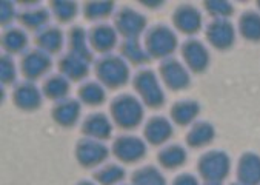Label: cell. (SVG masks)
Wrapping results in <instances>:
<instances>
[{"label":"cell","instance_id":"cell-1","mask_svg":"<svg viewBox=\"0 0 260 185\" xmlns=\"http://www.w3.org/2000/svg\"><path fill=\"white\" fill-rule=\"evenodd\" d=\"M202 174L210 179H220L226 176L228 171V159L225 155L211 153L202 159Z\"/></svg>","mask_w":260,"mask_h":185},{"label":"cell","instance_id":"cell-2","mask_svg":"<svg viewBox=\"0 0 260 185\" xmlns=\"http://www.w3.org/2000/svg\"><path fill=\"white\" fill-rule=\"evenodd\" d=\"M208 36H210V40H213L214 45L226 46L233 42V28L230 26V23L216 22L208 29Z\"/></svg>","mask_w":260,"mask_h":185},{"label":"cell","instance_id":"cell-3","mask_svg":"<svg viewBox=\"0 0 260 185\" xmlns=\"http://www.w3.org/2000/svg\"><path fill=\"white\" fill-rule=\"evenodd\" d=\"M240 177L248 183L260 180V159L255 156H245L240 164Z\"/></svg>","mask_w":260,"mask_h":185},{"label":"cell","instance_id":"cell-4","mask_svg":"<svg viewBox=\"0 0 260 185\" xmlns=\"http://www.w3.org/2000/svg\"><path fill=\"white\" fill-rule=\"evenodd\" d=\"M185 57L194 70H202L206 65V53L203 46L197 42H191L185 45Z\"/></svg>","mask_w":260,"mask_h":185},{"label":"cell","instance_id":"cell-5","mask_svg":"<svg viewBox=\"0 0 260 185\" xmlns=\"http://www.w3.org/2000/svg\"><path fill=\"white\" fill-rule=\"evenodd\" d=\"M179 26L185 31H196L200 26V16L192 8H185L180 11L179 17Z\"/></svg>","mask_w":260,"mask_h":185},{"label":"cell","instance_id":"cell-6","mask_svg":"<svg viewBox=\"0 0 260 185\" xmlns=\"http://www.w3.org/2000/svg\"><path fill=\"white\" fill-rule=\"evenodd\" d=\"M242 31L249 39H260V17L255 14H246L242 19Z\"/></svg>","mask_w":260,"mask_h":185},{"label":"cell","instance_id":"cell-7","mask_svg":"<svg viewBox=\"0 0 260 185\" xmlns=\"http://www.w3.org/2000/svg\"><path fill=\"white\" fill-rule=\"evenodd\" d=\"M213 137V130L208 127V125H199L194 128V131L189 136V142L194 145H200L208 142L210 139Z\"/></svg>","mask_w":260,"mask_h":185},{"label":"cell","instance_id":"cell-8","mask_svg":"<svg viewBox=\"0 0 260 185\" xmlns=\"http://www.w3.org/2000/svg\"><path fill=\"white\" fill-rule=\"evenodd\" d=\"M197 108L196 105L192 104H183V105H179L177 110H176V117L180 120V122H188L194 114H196Z\"/></svg>","mask_w":260,"mask_h":185},{"label":"cell","instance_id":"cell-9","mask_svg":"<svg viewBox=\"0 0 260 185\" xmlns=\"http://www.w3.org/2000/svg\"><path fill=\"white\" fill-rule=\"evenodd\" d=\"M210 10H214L216 14H230L231 13V7L226 4H210L208 5Z\"/></svg>","mask_w":260,"mask_h":185},{"label":"cell","instance_id":"cell-10","mask_svg":"<svg viewBox=\"0 0 260 185\" xmlns=\"http://www.w3.org/2000/svg\"><path fill=\"white\" fill-rule=\"evenodd\" d=\"M177 185H197V183H196V180H194L192 177L185 176V177H180V179L177 180Z\"/></svg>","mask_w":260,"mask_h":185},{"label":"cell","instance_id":"cell-11","mask_svg":"<svg viewBox=\"0 0 260 185\" xmlns=\"http://www.w3.org/2000/svg\"><path fill=\"white\" fill-rule=\"evenodd\" d=\"M258 5H260V4H258Z\"/></svg>","mask_w":260,"mask_h":185}]
</instances>
